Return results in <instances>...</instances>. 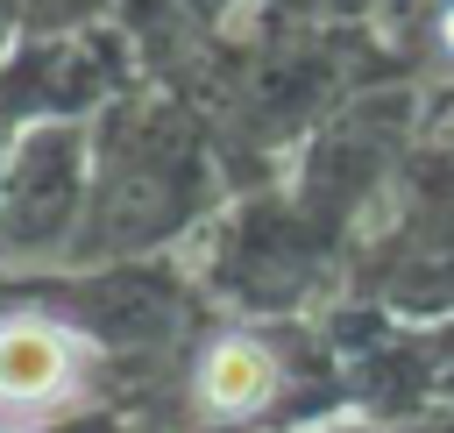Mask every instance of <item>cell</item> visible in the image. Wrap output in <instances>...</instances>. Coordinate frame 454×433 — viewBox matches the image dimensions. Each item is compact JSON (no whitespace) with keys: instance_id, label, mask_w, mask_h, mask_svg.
I'll return each instance as SVG.
<instances>
[{"instance_id":"1","label":"cell","mask_w":454,"mask_h":433,"mask_svg":"<svg viewBox=\"0 0 454 433\" xmlns=\"http://www.w3.org/2000/svg\"><path fill=\"white\" fill-rule=\"evenodd\" d=\"M71 369H78V348L64 327L35 319V312H14L0 319V405L7 412H43L71 390Z\"/></svg>"},{"instance_id":"2","label":"cell","mask_w":454,"mask_h":433,"mask_svg":"<svg viewBox=\"0 0 454 433\" xmlns=\"http://www.w3.org/2000/svg\"><path fill=\"white\" fill-rule=\"evenodd\" d=\"M270 390H277V362H270L262 341L227 334V341H213L199 355V405L213 419H248V412L270 405Z\"/></svg>"},{"instance_id":"3","label":"cell","mask_w":454,"mask_h":433,"mask_svg":"<svg viewBox=\"0 0 454 433\" xmlns=\"http://www.w3.org/2000/svg\"><path fill=\"white\" fill-rule=\"evenodd\" d=\"M433 35H440V50H447V57H454V0H447V7H440V28H433Z\"/></svg>"}]
</instances>
